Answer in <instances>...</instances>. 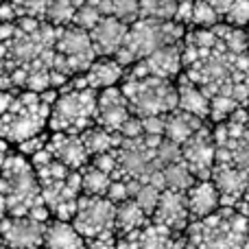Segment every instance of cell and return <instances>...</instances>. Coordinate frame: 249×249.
<instances>
[{
    "label": "cell",
    "mask_w": 249,
    "mask_h": 249,
    "mask_svg": "<svg viewBox=\"0 0 249 249\" xmlns=\"http://www.w3.org/2000/svg\"><path fill=\"white\" fill-rule=\"evenodd\" d=\"M184 74L210 101L232 99L249 105V42L247 29L221 24L188 29L184 37Z\"/></svg>",
    "instance_id": "6da1fadb"
},
{
    "label": "cell",
    "mask_w": 249,
    "mask_h": 249,
    "mask_svg": "<svg viewBox=\"0 0 249 249\" xmlns=\"http://www.w3.org/2000/svg\"><path fill=\"white\" fill-rule=\"evenodd\" d=\"M55 37L46 20L0 22V90H61L70 79L57 72Z\"/></svg>",
    "instance_id": "7a4b0ae2"
},
{
    "label": "cell",
    "mask_w": 249,
    "mask_h": 249,
    "mask_svg": "<svg viewBox=\"0 0 249 249\" xmlns=\"http://www.w3.org/2000/svg\"><path fill=\"white\" fill-rule=\"evenodd\" d=\"M59 90H0V138L22 144L48 131V121Z\"/></svg>",
    "instance_id": "3957f363"
},
{
    "label": "cell",
    "mask_w": 249,
    "mask_h": 249,
    "mask_svg": "<svg viewBox=\"0 0 249 249\" xmlns=\"http://www.w3.org/2000/svg\"><path fill=\"white\" fill-rule=\"evenodd\" d=\"M0 193L7 199L9 216H31L35 221L48 223L53 219L42 195L37 173L26 155L9 153L0 168Z\"/></svg>",
    "instance_id": "277c9868"
},
{
    "label": "cell",
    "mask_w": 249,
    "mask_h": 249,
    "mask_svg": "<svg viewBox=\"0 0 249 249\" xmlns=\"http://www.w3.org/2000/svg\"><path fill=\"white\" fill-rule=\"evenodd\" d=\"M37 173L42 195L51 210L53 219L70 221L79 210V199L83 195V179L81 171H72L59 160H55L46 149L29 158Z\"/></svg>",
    "instance_id": "5b68a950"
},
{
    "label": "cell",
    "mask_w": 249,
    "mask_h": 249,
    "mask_svg": "<svg viewBox=\"0 0 249 249\" xmlns=\"http://www.w3.org/2000/svg\"><path fill=\"white\" fill-rule=\"evenodd\" d=\"M188 26L179 24L175 20H153V18H140L133 24H129L127 37H124L121 51L114 55V59L124 70L131 68L140 59L149 57L151 53L160 51L164 46L177 44L186 37Z\"/></svg>",
    "instance_id": "8992f818"
},
{
    "label": "cell",
    "mask_w": 249,
    "mask_h": 249,
    "mask_svg": "<svg viewBox=\"0 0 249 249\" xmlns=\"http://www.w3.org/2000/svg\"><path fill=\"white\" fill-rule=\"evenodd\" d=\"M184 234L199 249H245L249 245V216L223 206L206 219L193 221Z\"/></svg>",
    "instance_id": "52a82bcc"
},
{
    "label": "cell",
    "mask_w": 249,
    "mask_h": 249,
    "mask_svg": "<svg viewBox=\"0 0 249 249\" xmlns=\"http://www.w3.org/2000/svg\"><path fill=\"white\" fill-rule=\"evenodd\" d=\"M99 90L94 88H70L59 90L48 121L51 133H72L81 136L96 124V109H99Z\"/></svg>",
    "instance_id": "ba28073f"
},
{
    "label": "cell",
    "mask_w": 249,
    "mask_h": 249,
    "mask_svg": "<svg viewBox=\"0 0 249 249\" xmlns=\"http://www.w3.org/2000/svg\"><path fill=\"white\" fill-rule=\"evenodd\" d=\"M121 90L129 103L133 116H166L179 109V92L177 83L158 77H140L121 81Z\"/></svg>",
    "instance_id": "9c48e42d"
},
{
    "label": "cell",
    "mask_w": 249,
    "mask_h": 249,
    "mask_svg": "<svg viewBox=\"0 0 249 249\" xmlns=\"http://www.w3.org/2000/svg\"><path fill=\"white\" fill-rule=\"evenodd\" d=\"M216 166H223L249 181V112L238 109L225 123L214 124Z\"/></svg>",
    "instance_id": "30bf717a"
},
{
    "label": "cell",
    "mask_w": 249,
    "mask_h": 249,
    "mask_svg": "<svg viewBox=\"0 0 249 249\" xmlns=\"http://www.w3.org/2000/svg\"><path fill=\"white\" fill-rule=\"evenodd\" d=\"M162 136H138L124 138L123 144L116 149L118 168L114 173V179H140L149 181L151 175L164 171L158 164V146Z\"/></svg>",
    "instance_id": "8fae6325"
},
{
    "label": "cell",
    "mask_w": 249,
    "mask_h": 249,
    "mask_svg": "<svg viewBox=\"0 0 249 249\" xmlns=\"http://www.w3.org/2000/svg\"><path fill=\"white\" fill-rule=\"evenodd\" d=\"M116 203L107 197H90L81 195L79 210L72 219V225L79 230L86 245L96 241H109L116 236Z\"/></svg>",
    "instance_id": "7c38bea8"
},
{
    "label": "cell",
    "mask_w": 249,
    "mask_h": 249,
    "mask_svg": "<svg viewBox=\"0 0 249 249\" xmlns=\"http://www.w3.org/2000/svg\"><path fill=\"white\" fill-rule=\"evenodd\" d=\"M55 51L66 59L72 77L88 72L90 66L99 59L92 44L90 31H83L79 26H57V37H55Z\"/></svg>",
    "instance_id": "4fadbf2b"
},
{
    "label": "cell",
    "mask_w": 249,
    "mask_h": 249,
    "mask_svg": "<svg viewBox=\"0 0 249 249\" xmlns=\"http://www.w3.org/2000/svg\"><path fill=\"white\" fill-rule=\"evenodd\" d=\"M184 72V39L171 46H164L160 51L151 53L149 57L140 59L131 68L124 70L123 81L127 79H140V77H158L177 81V77Z\"/></svg>",
    "instance_id": "5bb4252c"
},
{
    "label": "cell",
    "mask_w": 249,
    "mask_h": 249,
    "mask_svg": "<svg viewBox=\"0 0 249 249\" xmlns=\"http://www.w3.org/2000/svg\"><path fill=\"white\" fill-rule=\"evenodd\" d=\"M181 158L186 166L190 168L199 181L212 179V171L216 164V140H214V124L208 121L190 138L188 142L181 144Z\"/></svg>",
    "instance_id": "9a60e30c"
},
{
    "label": "cell",
    "mask_w": 249,
    "mask_h": 249,
    "mask_svg": "<svg viewBox=\"0 0 249 249\" xmlns=\"http://www.w3.org/2000/svg\"><path fill=\"white\" fill-rule=\"evenodd\" d=\"M46 223L31 216H7L0 223V234L9 249H44Z\"/></svg>",
    "instance_id": "2e32d148"
},
{
    "label": "cell",
    "mask_w": 249,
    "mask_h": 249,
    "mask_svg": "<svg viewBox=\"0 0 249 249\" xmlns=\"http://www.w3.org/2000/svg\"><path fill=\"white\" fill-rule=\"evenodd\" d=\"M151 219H153L155 223L168 228L173 234H184L190 225V210H188L186 193L166 188L162 193V197H160V203Z\"/></svg>",
    "instance_id": "e0dca14e"
},
{
    "label": "cell",
    "mask_w": 249,
    "mask_h": 249,
    "mask_svg": "<svg viewBox=\"0 0 249 249\" xmlns=\"http://www.w3.org/2000/svg\"><path fill=\"white\" fill-rule=\"evenodd\" d=\"M131 109L129 103L124 99L121 86L107 88V90H101L99 94V109H96V124L107 131L121 133L123 124L131 118Z\"/></svg>",
    "instance_id": "ac0fdd59"
},
{
    "label": "cell",
    "mask_w": 249,
    "mask_h": 249,
    "mask_svg": "<svg viewBox=\"0 0 249 249\" xmlns=\"http://www.w3.org/2000/svg\"><path fill=\"white\" fill-rule=\"evenodd\" d=\"M124 68L118 64L114 57H99L94 64L90 66V70L79 77H72L66 86L70 88H94V90H107L123 81Z\"/></svg>",
    "instance_id": "d6986e66"
},
{
    "label": "cell",
    "mask_w": 249,
    "mask_h": 249,
    "mask_svg": "<svg viewBox=\"0 0 249 249\" xmlns=\"http://www.w3.org/2000/svg\"><path fill=\"white\" fill-rule=\"evenodd\" d=\"M46 151L61 164H66L72 171H81L90 164V153H88L86 144H83L81 136H72V133H51L48 138Z\"/></svg>",
    "instance_id": "ffe728a7"
},
{
    "label": "cell",
    "mask_w": 249,
    "mask_h": 249,
    "mask_svg": "<svg viewBox=\"0 0 249 249\" xmlns=\"http://www.w3.org/2000/svg\"><path fill=\"white\" fill-rule=\"evenodd\" d=\"M175 236L177 234H173L168 228L151 219V223H146L144 228L118 236V249H173Z\"/></svg>",
    "instance_id": "44dd1931"
},
{
    "label": "cell",
    "mask_w": 249,
    "mask_h": 249,
    "mask_svg": "<svg viewBox=\"0 0 249 249\" xmlns=\"http://www.w3.org/2000/svg\"><path fill=\"white\" fill-rule=\"evenodd\" d=\"M129 24H124L123 20L114 16H105L94 29L90 31L92 44H94V51L99 57H114L121 51L124 37H127Z\"/></svg>",
    "instance_id": "7402d4cb"
},
{
    "label": "cell",
    "mask_w": 249,
    "mask_h": 249,
    "mask_svg": "<svg viewBox=\"0 0 249 249\" xmlns=\"http://www.w3.org/2000/svg\"><path fill=\"white\" fill-rule=\"evenodd\" d=\"M186 199H188V210H190V223L193 221H201L206 216L214 214L216 210L223 208V201H221V193L216 188V184L212 179H203L197 181L193 188L186 193Z\"/></svg>",
    "instance_id": "603a6c76"
},
{
    "label": "cell",
    "mask_w": 249,
    "mask_h": 249,
    "mask_svg": "<svg viewBox=\"0 0 249 249\" xmlns=\"http://www.w3.org/2000/svg\"><path fill=\"white\" fill-rule=\"evenodd\" d=\"M44 249H88V245L70 221L51 219L44 232Z\"/></svg>",
    "instance_id": "cb8c5ba5"
},
{
    "label": "cell",
    "mask_w": 249,
    "mask_h": 249,
    "mask_svg": "<svg viewBox=\"0 0 249 249\" xmlns=\"http://www.w3.org/2000/svg\"><path fill=\"white\" fill-rule=\"evenodd\" d=\"M177 92H179V109L199 116L201 121H210V99L201 92V88L195 86L184 72L177 77Z\"/></svg>",
    "instance_id": "d4e9b609"
},
{
    "label": "cell",
    "mask_w": 249,
    "mask_h": 249,
    "mask_svg": "<svg viewBox=\"0 0 249 249\" xmlns=\"http://www.w3.org/2000/svg\"><path fill=\"white\" fill-rule=\"evenodd\" d=\"M206 123L208 121H201L199 116H193V114L184 112V109H175V112L166 114V131H164V138L177 142V144H184Z\"/></svg>",
    "instance_id": "484cf974"
},
{
    "label": "cell",
    "mask_w": 249,
    "mask_h": 249,
    "mask_svg": "<svg viewBox=\"0 0 249 249\" xmlns=\"http://www.w3.org/2000/svg\"><path fill=\"white\" fill-rule=\"evenodd\" d=\"M151 223V216L138 206L133 199L118 203L116 208V236H124Z\"/></svg>",
    "instance_id": "4316f807"
},
{
    "label": "cell",
    "mask_w": 249,
    "mask_h": 249,
    "mask_svg": "<svg viewBox=\"0 0 249 249\" xmlns=\"http://www.w3.org/2000/svg\"><path fill=\"white\" fill-rule=\"evenodd\" d=\"M81 138H83V144H86L90 158H96V155H101V153H109V151L118 149L124 140L121 133L107 131V129L99 127V124H94V127L88 129L86 133H81Z\"/></svg>",
    "instance_id": "83f0119b"
},
{
    "label": "cell",
    "mask_w": 249,
    "mask_h": 249,
    "mask_svg": "<svg viewBox=\"0 0 249 249\" xmlns=\"http://www.w3.org/2000/svg\"><path fill=\"white\" fill-rule=\"evenodd\" d=\"M81 179L83 195H90V197H107L109 188L114 184V177L96 168L94 164H88L86 168H81Z\"/></svg>",
    "instance_id": "f1b7e54d"
},
{
    "label": "cell",
    "mask_w": 249,
    "mask_h": 249,
    "mask_svg": "<svg viewBox=\"0 0 249 249\" xmlns=\"http://www.w3.org/2000/svg\"><path fill=\"white\" fill-rule=\"evenodd\" d=\"M164 184H166L168 190H179V193H188L195 184H197V177L190 173V168L186 166V162H175L171 166L164 168Z\"/></svg>",
    "instance_id": "f546056e"
},
{
    "label": "cell",
    "mask_w": 249,
    "mask_h": 249,
    "mask_svg": "<svg viewBox=\"0 0 249 249\" xmlns=\"http://www.w3.org/2000/svg\"><path fill=\"white\" fill-rule=\"evenodd\" d=\"M77 2L74 0H51L46 11V22L53 26H70L77 16Z\"/></svg>",
    "instance_id": "4dcf8cb0"
},
{
    "label": "cell",
    "mask_w": 249,
    "mask_h": 249,
    "mask_svg": "<svg viewBox=\"0 0 249 249\" xmlns=\"http://www.w3.org/2000/svg\"><path fill=\"white\" fill-rule=\"evenodd\" d=\"M177 0H140V18L153 20H175Z\"/></svg>",
    "instance_id": "1f68e13d"
},
{
    "label": "cell",
    "mask_w": 249,
    "mask_h": 249,
    "mask_svg": "<svg viewBox=\"0 0 249 249\" xmlns=\"http://www.w3.org/2000/svg\"><path fill=\"white\" fill-rule=\"evenodd\" d=\"M223 18L206 2V0H195V13H193V26L190 29H212L221 24Z\"/></svg>",
    "instance_id": "d6a6232c"
},
{
    "label": "cell",
    "mask_w": 249,
    "mask_h": 249,
    "mask_svg": "<svg viewBox=\"0 0 249 249\" xmlns=\"http://www.w3.org/2000/svg\"><path fill=\"white\" fill-rule=\"evenodd\" d=\"M16 7L18 18H33V20H46V11L51 0H11Z\"/></svg>",
    "instance_id": "836d02e7"
},
{
    "label": "cell",
    "mask_w": 249,
    "mask_h": 249,
    "mask_svg": "<svg viewBox=\"0 0 249 249\" xmlns=\"http://www.w3.org/2000/svg\"><path fill=\"white\" fill-rule=\"evenodd\" d=\"M103 18L105 16L101 13V9L96 7L94 2H86V4H81V7L77 9V16H74L72 24L79 26V29H83V31H92L101 20H103Z\"/></svg>",
    "instance_id": "e575fe53"
},
{
    "label": "cell",
    "mask_w": 249,
    "mask_h": 249,
    "mask_svg": "<svg viewBox=\"0 0 249 249\" xmlns=\"http://www.w3.org/2000/svg\"><path fill=\"white\" fill-rule=\"evenodd\" d=\"M162 193H164V190L158 188V186H153V184H142V188L138 190V195H136V199H133V201H136L149 216H153V212H155V208H158Z\"/></svg>",
    "instance_id": "d590c367"
},
{
    "label": "cell",
    "mask_w": 249,
    "mask_h": 249,
    "mask_svg": "<svg viewBox=\"0 0 249 249\" xmlns=\"http://www.w3.org/2000/svg\"><path fill=\"white\" fill-rule=\"evenodd\" d=\"M112 16L124 24L140 20V0H112Z\"/></svg>",
    "instance_id": "8d00e7d4"
},
{
    "label": "cell",
    "mask_w": 249,
    "mask_h": 249,
    "mask_svg": "<svg viewBox=\"0 0 249 249\" xmlns=\"http://www.w3.org/2000/svg\"><path fill=\"white\" fill-rule=\"evenodd\" d=\"M181 144H177V142L168 140V138H162V142H160L158 146V164L162 168L171 166V164L175 162H181Z\"/></svg>",
    "instance_id": "74e56055"
},
{
    "label": "cell",
    "mask_w": 249,
    "mask_h": 249,
    "mask_svg": "<svg viewBox=\"0 0 249 249\" xmlns=\"http://www.w3.org/2000/svg\"><path fill=\"white\" fill-rule=\"evenodd\" d=\"M223 22L236 26V29H249V0H234Z\"/></svg>",
    "instance_id": "f35d334b"
},
{
    "label": "cell",
    "mask_w": 249,
    "mask_h": 249,
    "mask_svg": "<svg viewBox=\"0 0 249 249\" xmlns=\"http://www.w3.org/2000/svg\"><path fill=\"white\" fill-rule=\"evenodd\" d=\"M48 138H51V131L42 133V136H35V138H31V140H26V142H22V144H18V151H20L22 155H26V158H33L35 153H39V151L46 149Z\"/></svg>",
    "instance_id": "ab89813d"
},
{
    "label": "cell",
    "mask_w": 249,
    "mask_h": 249,
    "mask_svg": "<svg viewBox=\"0 0 249 249\" xmlns=\"http://www.w3.org/2000/svg\"><path fill=\"white\" fill-rule=\"evenodd\" d=\"M90 164H94L96 168H101L103 173H107V175L114 177V173H116L118 168V158H116V149L109 151V153H101L96 155V158L90 160Z\"/></svg>",
    "instance_id": "60d3db41"
},
{
    "label": "cell",
    "mask_w": 249,
    "mask_h": 249,
    "mask_svg": "<svg viewBox=\"0 0 249 249\" xmlns=\"http://www.w3.org/2000/svg\"><path fill=\"white\" fill-rule=\"evenodd\" d=\"M193 13H195V0H177V16L175 22L184 26H193Z\"/></svg>",
    "instance_id": "b9f144b4"
},
{
    "label": "cell",
    "mask_w": 249,
    "mask_h": 249,
    "mask_svg": "<svg viewBox=\"0 0 249 249\" xmlns=\"http://www.w3.org/2000/svg\"><path fill=\"white\" fill-rule=\"evenodd\" d=\"M142 127H144L146 136H162L166 131V116H149L142 118Z\"/></svg>",
    "instance_id": "7bdbcfd3"
},
{
    "label": "cell",
    "mask_w": 249,
    "mask_h": 249,
    "mask_svg": "<svg viewBox=\"0 0 249 249\" xmlns=\"http://www.w3.org/2000/svg\"><path fill=\"white\" fill-rule=\"evenodd\" d=\"M121 136H123V138H138V136H144L142 118H138V116H131V118H129V121L123 124Z\"/></svg>",
    "instance_id": "ee69618b"
},
{
    "label": "cell",
    "mask_w": 249,
    "mask_h": 249,
    "mask_svg": "<svg viewBox=\"0 0 249 249\" xmlns=\"http://www.w3.org/2000/svg\"><path fill=\"white\" fill-rule=\"evenodd\" d=\"M18 20V11L11 4V0H2L0 4V22H16Z\"/></svg>",
    "instance_id": "f6af8a7d"
},
{
    "label": "cell",
    "mask_w": 249,
    "mask_h": 249,
    "mask_svg": "<svg viewBox=\"0 0 249 249\" xmlns=\"http://www.w3.org/2000/svg\"><path fill=\"white\" fill-rule=\"evenodd\" d=\"M208 4H210L212 9H214L216 13H219L221 18H225L228 16V11L232 9V4H234V0H206Z\"/></svg>",
    "instance_id": "bcb514c9"
},
{
    "label": "cell",
    "mask_w": 249,
    "mask_h": 249,
    "mask_svg": "<svg viewBox=\"0 0 249 249\" xmlns=\"http://www.w3.org/2000/svg\"><path fill=\"white\" fill-rule=\"evenodd\" d=\"M173 249H199V247H195L193 243L186 238V234H177L175 236V245H173Z\"/></svg>",
    "instance_id": "7dc6e473"
},
{
    "label": "cell",
    "mask_w": 249,
    "mask_h": 249,
    "mask_svg": "<svg viewBox=\"0 0 249 249\" xmlns=\"http://www.w3.org/2000/svg\"><path fill=\"white\" fill-rule=\"evenodd\" d=\"M9 216V208H7V199H4V195L0 193V223H2L4 219Z\"/></svg>",
    "instance_id": "c3c4849f"
},
{
    "label": "cell",
    "mask_w": 249,
    "mask_h": 249,
    "mask_svg": "<svg viewBox=\"0 0 249 249\" xmlns=\"http://www.w3.org/2000/svg\"><path fill=\"white\" fill-rule=\"evenodd\" d=\"M7 245H4V241H2V234H0V249H4Z\"/></svg>",
    "instance_id": "681fc988"
},
{
    "label": "cell",
    "mask_w": 249,
    "mask_h": 249,
    "mask_svg": "<svg viewBox=\"0 0 249 249\" xmlns=\"http://www.w3.org/2000/svg\"><path fill=\"white\" fill-rule=\"evenodd\" d=\"M247 42H249V29H247Z\"/></svg>",
    "instance_id": "f907efd6"
},
{
    "label": "cell",
    "mask_w": 249,
    "mask_h": 249,
    "mask_svg": "<svg viewBox=\"0 0 249 249\" xmlns=\"http://www.w3.org/2000/svg\"><path fill=\"white\" fill-rule=\"evenodd\" d=\"M245 109H247V112H249V105H247V107H245Z\"/></svg>",
    "instance_id": "816d5d0a"
},
{
    "label": "cell",
    "mask_w": 249,
    "mask_h": 249,
    "mask_svg": "<svg viewBox=\"0 0 249 249\" xmlns=\"http://www.w3.org/2000/svg\"><path fill=\"white\" fill-rule=\"evenodd\" d=\"M245 249H249V245H247V247H245Z\"/></svg>",
    "instance_id": "f5cc1de1"
},
{
    "label": "cell",
    "mask_w": 249,
    "mask_h": 249,
    "mask_svg": "<svg viewBox=\"0 0 249 249\" xmlns=\"http://www.w3.org/2000/svg\"><path fill=\"white\" fill-rule=\"evenodd\" d=\"M0 4H2V0H0Z\"/></svg>",
    "instance_id": "db71d44e"
},
{
    "label": "cell",
    "mask_w": 249,
    "mask_h": 249,
    "mask_svg": "<svg viewBox=\"0 0 249 249\" xmlns=\"http://www.w3.org/2000/svg\"><path fill=\"white\" fill-rule=\"evenodd\" d=\"M4 249H9V247H4Z\"/></svg>",
    "instance_id": "11a10c76"
}]
</instances>
